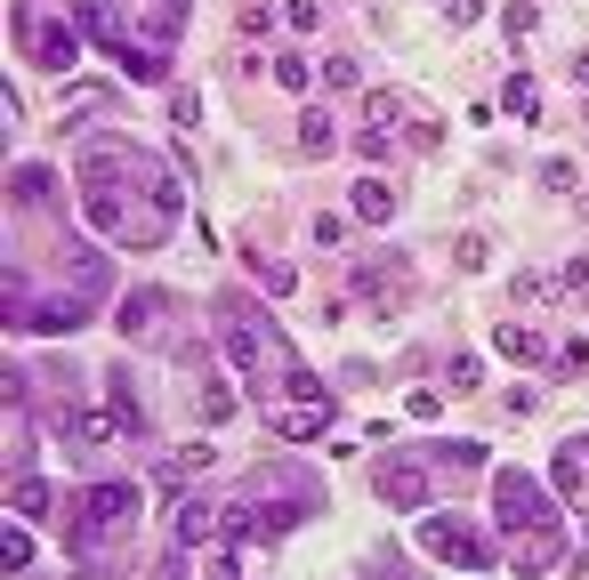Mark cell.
<instances>
[{
	"label": "cell",
	"mask_w": 589,
	"mask_h": 580,
	"mask_svg": "<svg viewBox=\"0 0 589 580\" xmlns=\"http://www.w3.org/2000/svg\"><path fill=\"white\" fill-rule=\"evenodd\" d=\"M178 178L161 170L154 154H137V145H89L81 154V210H89L97 234L130 242V251H154V242H170L178 226Z\"/></svg>",
	"instance_id": "obj_1"
},
{
	"label": "cell",
	"mask_w": 589,
	"mask_h": 580,
	"mask_svg": "<svg viewBox=\"0 0 589 580\" xmlns=\"http://www.w3.org/2000/svg\"><path fill=\"white\" fill-rule=\"evenodd\" d=\"M315 508H323V484H315L308 468L275 460V468H259L251 484L235 492V508H227V532H235V541H242V532H259V541H275V532L308 524Z\"/></svg>",
	"instance_id": "obj_2"
},
{
	"label": "cell",
	"mask_w": 589,
	"mask_h": 580,
	"mask_svg": "<svg viewBox=\"0 0 589 580\" xmlns=\"http://www.w3.org/2000/svg\"><path fill=\"white\" fill-rule=\"evenodd\" d=\"M130 524H137V484H121V475H106V484H89L73 500V524H65V548L81 556V565H97L106 548L130 541Z\"/></svg>",
	"instance_id": "obj_3"
},
{
	"label": "cell",
	"mask_w": 589,
	"mask_h": 580,
	"mask_svg": "<svg viewBox=\"0 0 589 580\" xmlns=\"http://www.w3.org/2000/svg\"><path fill=\"white\" fill-rule=\"evenodd\" d=\"M420 548L436 556V565H453V572H484L493 565V541H484V532H469L460 524V516H436V508H420Z\"/></svg>",
	"instance_id": "obj_4"
},
{
	"label": "cell",
	"mask_w": 589,
	"mask_h": 580,
	"mask_svg": "<svg viewBox=\"0 0 589 580\" xmlns=\"http://www.w3.org/2000/svg\"><path fill=\"white\" fill-rule=\"evenodd\" d=\"M493 516H501V532L557 524V508L541 500V484H533V475H517V468H501V475H493Z\"/></svg>",
	"instance_id": "obj_5"
},
{
	"label": "cell",
	"mask_w": 589,
	"mask_h": 580,
	"mask_svg": "<svg viewBox=\"0 0 589 580\" xmlns=\"http://www.w3.org/2000/svg\"><path fill=\"white\" fill-rule=\"evenodd\" d=\"M267 427L283 444H315V435H332V396H291V403H267Z\"/></svg>",
	"instance_id": "obj_6"
},
{
	"label": "cell",
	"mask_w": 589,
	"mask_h": 580,
	"mask_svg": "<svg viewBox=\"0 0 589 580\" xmlns=\"http://www.w3.org/2000/svg\"><path fill=\"white\" fill-rule=\"evenodd\" d=\"M372 492H380L388 508L420 516V508H429V468H420V460H404V451H396V460H380V468H372Z\"/></svg>",
	"instance_id": "obj_7"
},
{
	"label": "cell",
	"mask_w": 589,
	"mask_h": 580,
	"mask_svg": "<svg viewBox=\"0 0 589 580\" xmlns=\"http://www.w3.org/2000/svg\"><path fill=\"white\" fill-rule=\"evenodd\" d=\"M16 40H25L49 73H73V25H40L33 9H16Z\"/></svg>",
	"instance_id": "obj_8"
},
{
	"label": "cell",
	"mask_w": 589,
	"mask_h": 580,
	"mask_svg": "<svg viewBox=\"0 0 589 580\" xmlns=\"http://www.w3.org/2000/svg\"><path fill=\"white\" fill-rule=\"evenodd\" d=\"M557 524H565V516H557ZM557 524H533V532H517V548H509V556H517L525 572H550V565H565V532H557Z\"/></svg>",
	"instance_id": "obj_9"
},
{
	"label": "cell",
	"mask_w": 589,
	"mask_h": 580,
	"mask_svg": "<svg viewBox=\"0 0 589 580\" xmlns=\"http://www.w3.org/2000/svg\"><path fill=\"white\" fill-rule=\"evenodd\" d=\"M227 524V516H218L211 500H170V541L178 548H194V541H211V532Z\"/></svg>",
	"instance_id": "obj_10"
},
{
	"label": "cell",
	"mask_w": 589,
	"mask_h": 580,
	"mask_svg": "<svg viewBox=\"0 0 589 580\" xmlns=\"http://www.w3.org/2000/svg\"><path fill=\"white\" fill-rule=\"evenodd\" d=\"M161 315H170V299H161V290H130L113 323L130 330V339H154V330H161Z\"/></svg>",
	"instance_id": "obj_11"
},
{
	"label": "cell",
	"mask_w": 589,
	"mask_h": 580,
	"mask_svg": "<svg viewBox=\"0 0 589 580\" xmlns=\"http://www.w3.org/2000/svg\"><path fill=\"white\" fill-rule=\"evenodd\" d=\"M348 210H356L363 226H388V218H396V185H388V178H363L356 194H348Z\"/></svg>",
	"instance_id": "obj_12"
},
{
	"label": "cell",
	"mask_w": 589,
	"mask_h": 580,
	"mask_svg": "<svg viewBox=\"0 0 589 580\" xmlns=\"http://www.w3.org/2000/svg\"><path fill=\"white\" fill-rule=\"evenodd\" d=\"M9 194H16V210H40V202H49V194H57V178H49V170H40V161H25V170H16V178H9Z\"/></svg>",
	"instance_id": "obj_13"
},
{
	"label": "cell",
	"mask_w": 589,
	"mask_h": 580,
	"mask_svg": "<svg viewBox=\"0 0 589 580\" xmlns=\"http://www.w3.org/2000/svg\"><path fill=\"white\" fill-rule=\"evenodd\" d=\"M493 347H501V355H517V363H550V347H541L525 323H501V330H493Z\"/></svg>",
	"instance_id": "obj_14"
},
{
	"label": "cell",
	"mask_w": 589,
	"mask_h": 580,
	"mask_svg": "<svg viewBox=\"0 0 589 580\" xmlns=\"http://www.w3.org/2000/svg\"><path fill=\"white\" fill-rule=\"evenodd\" d=\"M332 137H339V121L323 113V106H308V113H299V145H308V154H332Z\"/></svg>",
	"instance_id": "obj_15"
},
{
	"label": "cell",
	"mask_w": 589,
	"mask_h": 580,
	"mask_svg": "<svg viewBox=\"0 0 589 580\" xmlns=\"http://www.w3.org/2000/svg\"><path fill=\"white\" fill-rule=\"evenodd\" d=\"M396 121H404V97H396V89H372V106H363V130H380V137H388Z\"/></svg>",
	"instance_id": "obj_16"
},
{
	"label": "cell",
	"mask_w": 589,
	"mask_h": 580,
	"mask_svg": "<svg viewBox=\"0 0 589 580\" xmlns=\"http://www.w3.org/2000/svg\"><path fill=\"white\" fill-rule=\"evenodd\" d=\"M16 516H57V484H33V475H16Z\"/></svg>",
	"instance_id": "obj_17"
},
{
	"label": "cell",
	"mask_w": 589,
	"mask_h": 580,
	"mask_svg": "<svg viewBox=\"0 0 589 580\" xmlns=\"http://www.w3.org/2000/svg\"><path fill=\"white\" fill-rule=\"evenodd\" d=\"M251 275H259V282H267V290H275V299H283V290H299V275H291V266H283V258H251Z\"/></svg>",
	"instance_id": "obj_18"
},
{
	"label": "cell",
	"mask_w": 589,
	"mask_h": 580,
	"mask_svg": "<svg viewBox=\"0 0 589 580\" xmlns=\"http://www.w3.org/2000/svg\"><path fill=\"white\" fill-rule=\"evenodd\" d=\"M356 81H363L356 57H323V89H356Z\"/></svg>",
	"instance_id": "obj_19"
},
{
	"label": "cell",
	"mask_w": 589,
	"mask_h": 580,
	"mask_svg": "<svg viewBox=\"0 0 589 580\" xmlns=\"http://www.w3.org/2000/svg\"><path fill=\"white\" fill-rule=\"evenodd\" d=\"M501 106H509V113H533V73H509V81H501Z\"/></svg>",
	"instance_id": "obj_20"
},
{
	"label": "cell",
	"mask_w": 589,
	"mask_h": 580,
	"mask_svg": "<svg viewBox=\"0 0 589 580\" xmlns=\"http://www.w3.org/2000/svg\"><path fill=\"white\" fill-rule=\"evenodd\" d=\"M444 379H453V396H477V387H484V363H477V355H460L453 371H444Z\"/></svg>",
	"instance_id": "obj_21"
},
{
	"label": "cell",
	"mask_w": 589,
	"mask_h": 580,
	"mask_svg": "<svg viewBox=\"0 0 589 580\" xmlns=\"http://www.w3.org/2000/svg\"><path fill=\"white\" fill-rule=\"evenodd\" d=\"M541 185H550V194H565V185H574V161L550 154V161H541Z\"/></svg>",
	"instance_id": "obj_22"
},
{
	"label": "cell",
	"mask_w": 589,
	"mask_h": 580,
	"mask_svg": "<svg viewBox=\"0 0 589 580\" xmlns=\"http://www.w3.org/2000/svg\"><path fill=\"white\" fill-rule=\"evenodd\" d=\"M453 258H460V266H493V242H484V234H460Z\"/></svg>",
	"instance_id": "obj_23"
},
{
	"label": "cell",
	"mask_w": 589,
	"mask_h": 580,
	"mask_svg": "<svg viewBox=\"0 0 589 580\" xmlns=\"http://www.w3.org/2000/svg\"><path fill=\"white\" fill-rule=\"evenodd\" d=\"M275 81L283 89H308V57H275Z\"/></svg>",
	"instance_id": "obj_24"
},
{
	"label": "cell",
	"mask_w": 589,
	"mask_h": 580,
	"mask_svg": "<svg viewBox=\"0 0 589 580\" xmlns=\"http://www.w3.org/2000/svg\"><path fill=\"white\" fill-rule=\"evenodd\" d=\"M484 16V0H444V25H477Z\"/></svg>",
	"instance_id": "obj_25"
}]
</instances>
